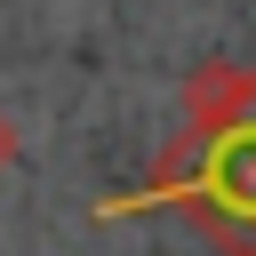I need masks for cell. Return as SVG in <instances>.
Returning <instances> with one entry per match:
<instances>
[{
    "label": "cell",
    "mask_w": 256,
    "mask_h": 256,
    "mask_svg": "<svg viewBox=\"0 0 256 256\" xmlns=\"http://www.w3.org/2000/svg\"><path fill=\"white\" fill-rule=\"evenodd\" d=\"M184 216L216 256H256V72L248 64H192L184 80V136L168 144L160 176L136 192L88 200L96 224L128 216Z\"/></svg>",
    "instance_id": "obj_1"
},
{
    "label": "cell",
    "mask_w": 256,
    "mask_h": 256,
    "mask_svg": "<svg viewBox=\"0 0 256 256\" xmlns=\"http://www.w3.org/2000/svg\"><path fill=\"white\" fill-rule=\"evenodd\" d=\"M16 144H24V136H16V120L0 112V168H16Z\"/></svg>",
    "instance_id": "obj_2"
}]
</instances>
